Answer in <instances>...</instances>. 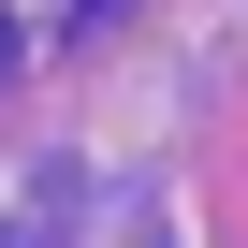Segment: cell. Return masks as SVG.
I'll return each instance as SVG.
<instances>
[{
  "instance_id": "1",
  "label": "cell",
  "mask_w": 248,
  "mask_h": 248,
  "mask_svg": "<svg viewBox=\"0 0 248 248\" xmlns=\"http://www.w3.org/2000/svg\"><path fill=\"white\" fill-rule=\"evenodd\" d=\"M0 73H15V30H0Z\"/></svg>"
}]
</instances>
